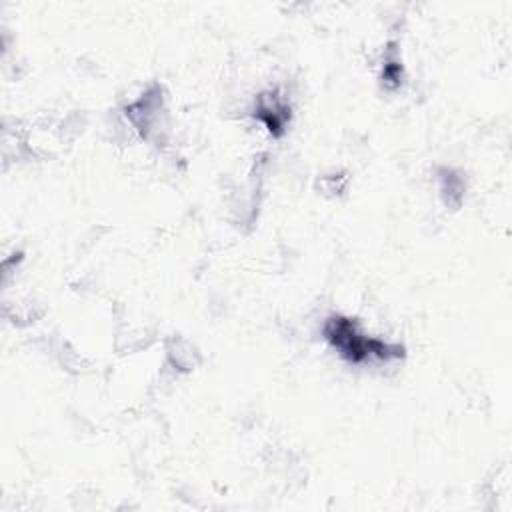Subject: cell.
Masks as SVG:
<instances>
[{
	"label": "cell",
	"instance_id": "cell-1",
	"mask_svg": "<svg viewBox=\"0 0 512 512\" xmlns=\"http://www.w3.org/2000/svg\"><path fill=\"white\" fill-rule=\"evenodd\" d=\"M322 332L328 344L338 350V354L350 364H366L372 360L390 362L404 354V348L400 344H390L364 334L354 318L342 314L328 316Z\"/></svg>",
	"mask_w": 512,
	"mask_h": 512
},
{
	"label": "cell",
	"instance_id": "cell-2",
	"mask_svg": "<svg viewBox=\"0 0 512 512\" xmlns=\"http://www.w3.org/2000/svg\"><path fill=\"white\" fill-rule=\"evenodd\" d=\"M256 114L258 118L266 124V128L274 134H280L286 120H288V112H286V106L280 104L276 98L272 102H260L258 108H256Z\"/></svg>",
	"mask_w": 512,
	"mask_h": 512
}]
</instances>
